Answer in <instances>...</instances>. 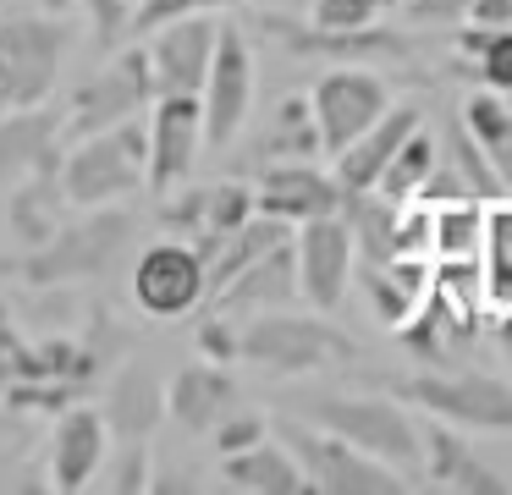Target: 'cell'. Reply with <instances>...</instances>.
<instances>
[{
	"mask_svg": "<svg viewBox=\"0 0 512 495\" xmlns=\"http://www.w3.org/2000/svg\"><path fill=\"white\" fill-rule=\"evenodd\" d=\"M292 413L309 424L331 429V435L353 440L358 451L391 462L397 473H419L424 429L419 418L402 407V396H369V391H309L292 396Z\"/></svg>",
	"mask_w": 512,
	"mask_h": 495,
	"instance_id": "6da1fadb",
	"label": "cell"
},
{
	"mask_svg": "<svg viewBox=\"0 0 512 495\" xmlns=\"http://www.w3.org/2000/svg\"><path fill=\"white\" fill-rule=\"evenodd\" d=\"M61 193L72 209H100V204H127L138 187H149V138L144 116L100 127L89 138H72V149L56 160Z\"/></svg>",
	"mask_w": 512,
	"mask_h": 495,
	"instance_id": "7a4b0ae2",
	"label": "cell"
},
{
	"mask_svg": "<svg viewBox=\"0 0 512 495\" xmlns=\"http://www.w3.org/2000/svg\"><path fill=\"white\" fill-rule=\"evenodd\" d=\"M133 215L122 204L83 209L72 226H56L39 248H23L17 281L28 286H72V281H100L133 242Z\"/></svg>",
	"mask_w": 512,
	"mask_h": 495,
	"instance_id": "3957f363",
	"label": "cell"
},
{
	"mask_svg": "<svg viewBox=\"0 0 512 495\" xmlns=\"http://www.w3.org/2000/svg\"><path fill=\"white\" fill-rule=\"evenodd\" d=\"M237 358H248L254 369L276 374V380H303V374L353 363V341L331 319H320V308L314 314L270 308V314H254L237 325Z\"/></svg>",
	"mask_w": 512,
	"mask_h": 495,
	"instance_id": "277c9868",
	"label": "cell"
},
{
	"mask_svg": "<svg viewBox=\"0 0 512 495\" xmlns=\"http://www.w3.org/2000/svg\"><path fill=\"white\" fill-rule=\"evenodd\" d=\"M276 435L298 457V468L309 473V490L320 495H402L408 490V479L391 462L369 457L353 440L331 435V429L309 424V418H281Z\"/></svg>",
	"mask_w": 512,
	"mask_h": 495,
	"instance_id": "5b68a950",
	"label": "cell"
},
{
	"mask_svg": "<svg viewBox=\"0 0 512 495\" xmlns=\"http://www.w3.org/2000/svg\"><path fill=\"white\" fill-rule=\"evenodd\" d=\"M391 396L424 407L430 418L457 429H512V380L474 369H419V374H386Z\"/></svg>",
	"mask_w": 512,
	"mask_h": 495,
	"instance_id": "8992f818",
	"label": "cell"
},
{
	"mask_svg": "<svg viewBox=\"0 0 512 495\" xmlns=\"http://www.w3.org/2000/svg\"><path fill=\"white\" fill-rule=\"evenodd\" d=\"M155 66H149V50L144 44H116L111 66L94 72L78 94L67 99V116H61V138H89L100 127H116V121H133V116H149L155 105Z\"/></svg>",
	"mask_w": 512,
	"mask_h": 495,
	"instance_id": "52a82bcc",
	"label": "cell"
},
{
	"mask_svg": "<svg viewBox=\"0 0 512 495\" xmlns=\"http://www.w3.org/2000/svg\"><path fill=\"white\" fill-rule=\"evenodd\" d=\"M72 28L61 17H39V11H23V17L0 22V88L12 105H45L50 88L61 77V61H67Z\"/></svg>",
	"mask_w": 512,
	"mask_h": 495,
	"instance_id": "ba28073f",
	"label": "cell"
},
{
	"mask_svg": "<svg viewBox=\"0 0 512 495\" xmlns=\"http://www.w3.org/2000/svg\"><path fill=\"white\" fill-rule=\"evenodd\" d=\"M210 297V270L204 253L188 237H160L138 253L133 264V303L149 319H182Z\"/></svg>",
	"mask_w": 512,
	"mask_h": 495,
	"instance_id": "9c48e42d",
	"label": "cell"
},
{
	"mask_svg": "<svg viewBox=\"0 0 512 495\" xmlns=\"http://www.w3.org/2000/svg\"><path fill=\"white\" fill-rule=\"evenodd\" d=\"M391 105V88L375 66H331L320 83L309 88V110H314V127H320V149L342 154L358 132H369Z\"/></svg>",
	"mask_w": 512,
	"mask_h": 495,
	"instance_id": "30bf717a",
	"label": "cell"
},
{
	"mask_svg": "<svg viewBox=\"0 0 512 495\" xmlns=\"http://www.w3.org/2000/svg\"><path fill=\"white\" fill-rule=\"evenodd\" d=\"M199 110H204V149L237 143V132L254 116V50H248V33L232 28V22H221L215 61L199 88Z\"/></svg>",
	"mask_w": 512,
	"mask_h": 495,
	"instance_id": "8fae6325",
	"label": "cell"
},
{
	"mask_svg": "<svg viewBox=\"0 0 512 495\" xmlns=\"http://www.w3.org/2000/svg\"><path fill=\"white\" fill-rule=\"evenodd\" d=\"M292 253H298V297H309V308H320V314L342 308L347 286L358 275V248L342 209L303 220L298 237H292Z\"/></svg>",
	"mask_w": 512,
	"mask_h": 495,
	"instance_id": "7c38bea8",
	"label": "cell"
},
{
	"mask_svg": "<svg viewBox=\"0 0 512 495\" xmlns=\"http://www.w3.org/2000/svg\"><path fill=\"white\" fill-rule=\"evenodd\" d=\"M144 138H149V193H177L193 176L204 154V110L199 94H155L144 116Z\"/></svg>",
	"mask_w": 512,
	"mask_h": 495,
	"instance_id": "4fadbf2b",
	"label": "cell"
},
{
	"mask_svg": "<svg viewBox=\"0 0 512 495\" xmlns=\"http://www.w3.org/2000/svg\"><path fill=\"white\" fill-rule=\"evenodd\" d=\"M149 66H155V88L160 94H199L204 72L215 61V39H221V22L215 11H188V17L160 22L155 33H144Z\"/></svg>",
	"mask_w": 512,
	"mask_h": 495,
	"instance_id": "5bb4252c",
	"label": "cell"
},
{
	"mask_svg": "<svg viewBox=\"0 0 512 495\" xmlns=\"http://www.w3.org/2000/svg\"><path fill=\"white\" fill-rule=\"evenodd\" d=\"M265 28L281 39V50L292 55H314V61H331V66H386V61H408L413 44L402 33L380 28H314V22H287V17H265Z\"/></svg>",
	"mask_w": 512,
	"mask_h": 495,
	"instance_id": "9a60e30c",
	"label": "cell"
},
{
	"mask_svg": "<svg viewBox=\"0 0 512 495\" xmlns=\"http://www.w3.org/2000/svg\"><path fill=\"white\" fill-rule=\"evenodd\" d=\"M105 451H111V424H105L100 407L89 402H67L56 413V424H50V484H56L61 495H83L94 490V479H100L105 468Z\"/></svg>",
	"mask_w": 512,
	"mask_h": 495,
	"instance_id": "2e32d148",
	"label": "cell"
},
{
	"mask_svg": "<svg viewBox=\"0 0 512 495\" xmlns=\"http://www.w3.org/2000/svg\"><path fill=\"white\" fill-rule=\"evenodd\" d=\"M254 209L270 220H287V226H303L314 215L342 209V182H336V171H320L314 160H270L254 187Z\"/></svg>",
	"mask_w": 512,
	"mask_h": 495,
	"instance_id": "e0dca14e",
	"label": "cell"
},
{
	"mask_svg": "<svg viewBox=\"0 0 512 495\" xmlns=\"http://www.w3.org/2000/svg\"><path fill=\"white\" fill-rule=\"evenodd\" d=\"M298 297V253H292V237L276 242L270 253H259L248 270H237L221 292H210L204 303L226 319H254V314H270V308H292Z\"/></svg>",
	"mask_w": 512,
	"mask_h": 495,
	"instance_id": "ac0fdd59",
	"label": "cell"
},
{
	"mask_svg": "<svg viewBox=\"0 0 512 495\" xmlns=\"http://www.w3.org/2000/svg\"><path fill=\"white\" fill-rule=\"evenodd\" d=\"M419 473L435 484V490H452V495H507L512 490L490 462H479L474 451H468V440L457 435V424H441V418L424 424Z\"/></svg>",
	"mask_w": 512,
	"mask_h": 495,
	"instance_id": "d6986e66",
	"label": "cell"
},
{
	"mask_svg": "<svg viewBox=\"0 0 512 495\" xmlns=\"http://www.w3.org/2000/svg\"><path fill=\"white\" fill-rule=\"evenodd\" d=\"M419 121H424L419 105H386V116H380L375 127L358 132V138L336 154V182H342V193H369V187H380L386 165L397 160V149L408 143V132L419 127Z\"/></svg>",
	"mask_w": 512,
	"mask_h": 495,
	"instance_id": "ffe728a7",
	"label": "cell"
},
{
	"mask_svg": "<svg viewBox=\"0 0 512 495\" xmlns=\"http://www.w3.org/2000/svg\"><path fill=\"white\" fill-rule=\"evenodd\" d=\"M232 374H226V363H188V369H177L166 380V418H177L188 435H210L215 424H221L226 413H232Z\"/></svg>",
	"mask_w": 512,
	"mask_h": 495,
	"instance_id": "44dd1931",
	"label": "cell"
},
{
	"mask_svg": "<svg viewBox=\"0 0 512 495\" xmlns=\"http://www.w3.org/2000/svg\"><path fill=\"white\" fill-rule=\"evenodd\" d=\"M61 149V116L45 105H12L0 116V193L28 171L50 165Z\"/></svg>",
	"mask_w": 512,
	"mask_h": 495,
	"instance_id": "7402d4cb",
	"label": "cell"
},
{
	"mask_svg": "<svg viewBox=\"0 0 512 495\" xmlns=\"http://www.w3.org/2000/svg\"><path fill=\"white\" fill-rule=\"evenodd\" d=\"M364 297H369V314L375 325L386 330H402L413 314H419L424 292H430V259H380V264H364Z\"/></svg>",
	"mask_w": 512,
	"mask_h": 495,
	"instance_id": "603a6c76",
	"label": "cell"
},
{
	"mask_svg": "<svg viewBox=\"0 0 512 495\" xmlns=\"http://www.w3.org/2000/svg\"><path fill=\"white\" fill-rule=\"evenodd\" d=\"M100 413H105V424H111V435L149 440L155 424L166 418V385H160V374L149 369V363H127L111 380V391H105Z\"/></svg>",
	"mask_w": 512,
	"mask_h": 495,
	"instance_id": "cb8c5ba5",
	"label": "cell"
},
{
	"mask_svg": "<svg viewBox=\"0 0 512 495\" xmlns=\"http://www.w3.org/2000/svg\"><path fill=\"white\" fill-rule=\"evenodd\" d=\"M221 473H226L232 490H248V495H309V473H303L298 457L270 435L248 451L221 457Z\"/></svg>",
	"mask_w": 512,
	"mask_h": 495,
	"instance_id": "d4e9b609",
	"label": "cell"
},
{
	"mask_svg": "<svg viewBox=\"0 0 512 495\" xmlns=\"http://www.w3.org/2000/svg\"><path fill=\"white\" fill-rule=\"evenodd\" d=\"M61 160V154H56ZM56 160L39 165V171H28L23 182H12L6 193H12V209H6V226H12L17 248H39V242L50 237V231L61 226V204H67V193H61V176H56Z\"/></svg>",
	"mask_w": 512,
	"mask_h": 495,
	"instance_id": "484cf974",
	"label": "cell"
},
{
	"mask_svg": "<svg viewBox=\"0 0 512 495\" xmlns=\"http://www.w3.org/2000/svg\"><path fill=\"white\" fill-rule=\"evenodd\" d=\"M479 281H485V314H512V198L485 204V242H479Z\"/></svg>",
	"mask_w": 512,
	"mask_h": 495,
	"instance_id": "4316f807",
	"label": "cell"
},
{
	"mask_svg": "<svg viewBox=\"0 0 512 495\" xmlns=\"http://www.w3.org/2000/svg\"><path fill=\"white\" fill-rule=\"evenodd\" d=\"M463 127L474 132V143L485 149L490 171L501 176V193L512 198V99H507V94H490V88L468 94Z\"/></svg>",
	"mask_w": 512,
	"mask_h": 495,
	"instance_id": "83f0119b",
	"label": "cell"
},
{
	"mask_svg": "<svg viewBox=\"0 0 512 495\" xmlns=\"http://www.w3.org/2000/svg\"><path fill=\"white\" fill-rule=\"evenodd\" d=\"M485 242V198L430 204V259H479Z\"/></svg>",
	"mask_w": 512,
	"mask_h": 495,
	"instance_id": "f1b7e54d",
	"label": "cell"
},
{
	"mask_svg": "<svg viewBox=\"0 0 512 495\" xmlns=\"http://www.w3.org/2000/svg\"><path fill=\"white\" fill-rule=\"evenodd\" d=\"M314 154H325V149H320V127H314L309 94L281 99L276 121H270L265 138H259V160H314Z\"/></svg>",
	"mask_w": 512,
	"mask_h": 495,
	"instance_id": "f546056e",
	"label": "cell"
},
{
	"mask_svg": "<svg viewBox=\"0 0 512 495\" xmlns=\"http://www.w3.org/2000/svg\"><path fill=\"white\" fill-rule=\"evenodd\" d=\"M435 160H441L435 138H430V132H419V127H413V132H408V143L397 149V160L386 165V176H380V187H375V193L397 198V204L419 198V187H424V176L435 171Z\"/></svg>",
	"mask_w": 512,
	"mask_h": 495,
	"instance_id": "4dcf8cb0",
	"label": "cell"
},
{
	"mask_svg": "<svg viewBox=\"0 0 512 495\" xmlns=\"http://www.w3.org/2000/svg\"><path fill=\"white\" fill-rule=\"evenodd\" d=\"M441 154L457 165V176L468 182V193H474V198H485V204H496V198H507V193H501V176L490 171L485 149L474 143V132H468L463 121H452V132H446V149H441Z\"/></svg>",
	"mask_w": 512,
	"mask_h": 495,
	"instance_id": "1f68e13d",
	"label": "cell"
},
{
	"mask_svg": "<svg viewBox=\"0 0 512 495\" xmlns=\"http://www.w3.org/2000/svg\"><path fill=\"white\" fill-rule=\"evenodd\" d=\"M155 462H149V446L144 440H122L116 451H105V468H100V490H111V495H144V490H155Z\"/></svg>",
	"mask_w": 512,
	"mask_h": 495,
	"instance_id": "d6a6232c",
	"label": "cell"
},
{
	"mask_svg": "<svg viewBox=\"0 0 512 495\" xmlns=\"http://www.w3.org/2000/svg\"><path fill=\"white\" fill-rule=\"evenodd\" d=\"M83 17H89L100 50H116L122 39H133V0H83Z\"/></svg>",
	"mask_w": 512,
	"mask_h": 495,
	"instance_id": "836d02e7",
	"label": "cell"
},
{
	"mask_svg": "<svg viewBox=\"0 0 512 495\" xmlns=\"http://www.w3.org/2000/svg\"><path fill=\"white\" fill-rule=\"evenodd\" d=\"M479 72V83L490 88V94H507L512 99V28H501V33H490V44L468 61Z\"/></svg>",
	"mask_w": 512,
	"mask_h": 495,
	"instance_id": "e575fe53",
	"label": "cell"
},
{
	"mask_svg": "<svg viewBox=\"0 0 512 495\" xmlns=\"http://www.w3.org/2000/svg\"><path fill=\"white\" fill-rule=\"evenodd\" d=\"M226 6H243V0H133V39L138 33H155L160 22H171V17H188V11H226Z\"/></svg>",
	"mask_w": 512,
	"mask_h": 495,
	"instance_id": "d590c367",
	"label": "cell"
},
{
	"mask_svg": "<svg viewBox=\"0 0 512 495\" xmlns=\"http://www.w3.org/2000/svg\"><path fill=\"white\" fill-rule=\"evenodd\" d=\"M309 22L314 28H369L380 22V0H309Z\"/></svg>",
	"mask_w": 512,
	"mask_h": 495,
	"instance_id": "8d00e7d4",
	"label": "cell"
},
{
	"mask_svg": "<svg viewBox=\"0 0 512 495\" xmlns=\"http://www.w3.org/2000/svg\"><path fill=\"white\" fill-rule=\"evenodd\" d=\"M210 435H215V451H221V457H232V451L259 446V440L270 435V424H265L259 413H237V418H221V424H215Z\"/></svg>",
	"mask_w": 512,
	"mask_h": 495,
	"instance_id": "74e56055",
	"label": "cell"
},
{
	"mask_svg": "<svg viewBox=\"0 0 512 495\" xmlns=\"http://www.w3.org/2000/svg\"><path fill=\"white\" fill-rule=\"evenodd\" d=\"M199 352L210 363H232L237 358V319H226V314H204L199 319Z\"/></svg>",
	"mask_w": 512,
	"mask_h": 495,
	"instance_id": "f35d334b",
	"label": "cell"
},
{
	"mask_svg": "<svg viewBox=\"0 0 512 495\" xmlns=\"http://www.w3.org/2000/svg\"><path fill=\"white\" fill-rule=\"evenodd\" d=\"M402 11L413 22H463L468 0H402Z\"/></svg>",
	"mask_w": 512,
	"mask_h": 495,
	"instance_id": "ab89813d",
	"label": "cell"
},
{
	"mask_svg": "<svg viewBox=\"0 0 512 495\" xmlns=\"http://www.w3.org/2000/svg\"><path fill=\"white\" fill-rule=\"evenodd\" d=\"M463 22H479V28H512V0H468Z\"/></svg>",
	"mask_w": 512,
	"mask_h": 495,
	"instance_id": "60d3db41",
	"label": "cell"
},
{
	"mask_svg": "<svg viewBox=\"0 0 512 495\" xmlns=\"http://www.w3.org/2000/svg\"><path fill=\"white\" fill-rule=\"evenodd\" d=\"M496 336H501V352H507V363H512V314L496 319Z\"/></svg>",
	"mask_w": 512,
	"mask_h": 495,
	"instance_id": "b9f144b4",
	"label": "cell"
},
{
	"mask_svg": "<svg viewBox=\"0 0 512 495\" xmlns=\"http://www.w3.org/2000/svg\"><path fill=\"white\" fill-rule=\"evenodd\" d=\"M6 110H12V99H6V88H0V116H6Z\"/></svg>",
	"mask_w": 512,
	"mask_h": 495,
	"instance_id": "7bdbcfd3",
	"label": "cell"
},
{
	"mask_svg": "<svg viewBox=\"0 0 512 495\" xmlns=\"http://www.w3.org/2000/svg\"><path fill=\"white\" fill-rule=\"evenodd\" d=\"M402 6V0H380V11H397Z\"/></svg>",
	"mask_w": 512,
	"mask_h": 495,
	"instance_id": "ee69618b",
	"label": "cell"
}]
</instances>
